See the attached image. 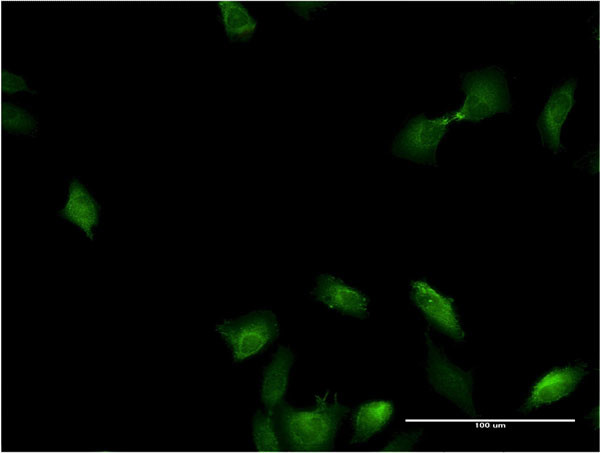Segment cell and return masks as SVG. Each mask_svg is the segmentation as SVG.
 Segmentation results:
<instances>
[{"mask_svg": "<svg viewBox=\"0 0 600 453\" xmlns=\"http://www.w3.org/2000/svg\"><path fill=\"white\" fill-rule=\"evenodd\" d=\"M315 399L317 404L312 410H297L283 402L278 407L281 433L289 450L332 449L339 424L349 409L337 399L329 402L327 395H316Z\"/></svg>", "mask_w": 600, "mask_h": 453, "instance_id": "obj_1", "label": "cell"}, {"mask_svg": "<svg viewBox=\"0 0 600 453\" xmlns=\"http://www.w3.org/2000/svg\"><path fill=\"white\" fill-rule=\"evenodd\" d=\"M465 100L450 114L452 121L479 122L499 113H508L511 100L505 73L497 66L471 71L462 79Z\"/></svg>", "mask_w": 600, "mask_h": 453, "instance_id": "obj_2", "label": "cell"}, {"mask_svg": "<svg viewBox=\"0 0 600 453\" xmlns=\"http://www.w3.org/2000/svg\"><path fill=\"white\" fill-rule=\"evenodd\" d=\"M216 331L230 347L234 361L240 362L261 352L277 337L279 327L276 316L262 310L219 323Z\"/></svg>", "mask_w": 600, "mask_h": 453, "instance_id": "obj_3", "label": "cell"}, {"mask_svg": "<svg viewBox=\"0 0 600 453\" xmlns=\"http://www.w3.org/2000/svg\"><path fill=\"white\" fill-rule=\"evenodd\" d=\"M450 123V115L431 119L422 114L410 119L395 137L392 153L418 164L436 165V151Z\"/></svg>", "mask_w": 600, "mask_h": 453, "instance_id": "obj_4", "label": "cell"}, {"mask_svg": "<svg viewBox=\"0 0 600 453\" xmlns=\"http://www.w3.org/2000/svg\"><path fill=\"white\" fill-rule=\"evenodd\" d=\"M426 343L428 347L427 373L431 386L470 417H476L472 398V374L451 363L427 334Z\"/></svg>", "mask_w": 600, "mask_h": 453, "instance_id": "obj_5", "label": "cell"}, {"mask_svg": "<svg viewBox=\"0 0 600 453\" xmlns=\"http://www.w3.org/2000/svg\"><path fill=\"white\" fill-rule=\"evenodd\" d=\"M410 297L416 307L440 331L454 340L464 339L465 333L451 298L422 280L411 283Z\"/></svg>", "mask_w": 600, "mask_h": 453, "instance_id": "obj_6", "label": "cell"}, {"mask_svg": "<svg viewBox=\"0 0 600 453\" xmlns=\"http://www.w3.org/2000/svg\"><path fill=\"white\" fill-rule=\"evenodd\" d=\"M576 88L577 81L573 78L555 88L538 117L537 128L541 142L554 153L564 149L561 143V132L574 106Z\"/></svg>", "mask_w": 600, "mask_h": 453, "instance_id": "obj_7", "label": "cell"}, {"mask_svg": "<svg viewBox=\"0 0 600 453\" xmlns=\"http://www.w3.org/2000/svg\"><path fill=\"white\" fill-rule=\"evenodd\" d=\"M587 372L584 365H570L551 370L535 383L521 411L526 413L568 396Z\"/></svg>", "mask_w": 600, "mask_h": 453, "instance_id": "obj_8", "label": "cell"}, {"mask_svg": "<svg viewBox=\"0 0 600 453\" xmlns=\"http://www.w3.org/2000/svg\"><path fill=\"white\" fill-rule=\"evenodd\" d=\"M312 294L328 308L345 315L365 318L369 314L366 295L333 275H319Z\"/></svg>", "mask_w": 600, "mask_h": 453, "instance_id": "obj_9", "label": "cell"}, {"mask_svg": "<svg viewBox=\"0 0 600 453\" xmlns=\"http://www.w3.org/2000/svg\"><path fill=\"white\" fill-rule=\"evenodd\" d=\"M293 353L287 347L280 346L263 372L261 382V400L269 414L274 415L283 402L289 382Z\"/></svg>", "mask_w": 600, "mask_h": 453, "instance_id": "obj_10", "label": "cell"}, {"mask_svg": "<svg viewBox=\"0 0 600 453\" xmlns=\"http://www.w3.org/2000/svg\"><path fill=\"white\" fill-rule=\"evenodd\" d=\"M59 215L93 239L94 228L99 223L100 206L86 187L77 179H73L68 187L67 200Z\"/></svg>", "mask_w": 600, "mask_h": 453, "instance_id": "obj_11", "label": "cell"}, {"mask_svg": "<svg viewBox=\"0 0 600 453\" xmlns=\"http://www.w3.org/2000/svg\"><path fill=\"white\" fill-rule=\"evenodd\" d=\"M393 404L385 400H375L360 405L352 417V444H359L379 432L391 419Z\"/></svg>", "mask_w": 600, "mask_h": 453, "instance_id": "obj_12", "label": "cell"}, {"mask_svg": "<svg viewBox=\"0 0 600 453\" xmlns=\"http://www.w3.org/2000/svg\"><path fill=\"white\" fill-rule=\"evenodd\" d=\"M220 20L230 41H247L255 33L258 21L237 1H219Z\"/></svg>", "mask_w": 600, "mask_h": 453, "instance_id": "obj_13", "label": "cell"}, {"mask_svg": "<svg viewBox=\"0 0 600 453\" xmlns=\"http://www.w3.org/2000/svg\"><path fill=\"white\" fill-rule=\"evenodd\" d=\"M255 448L260 452H278L282 449L273 415L256 413L252 423Z\"/></svg>", "mask_w": 600, "mask_h": 453, "instance_id": "obj_14", "label": "cell"}, {"mask_svg": "<svg viewBox=\"0 0 600 453\" xmlns=\"http://www.w3.org/2000/svg\"><path fill=\"white\" fill-rule=\"evenodd\" d=\"M2 127L14 134H32L37 130L36 119L25 109L9 102H3L1 108Z\"/></svg>", "mask_w": 600, "mask_h": 453, "instance_id": "obj_15", "label": "cell"}, {"mask_svg": "<svg viewBox=\"0 0 600 453\" xmlns=\"http://www.w3.org/2000/svg\"><path fill=\"white\" fill-rule=\"evenodd\" d=\"M1 90L4 94L10 95L19 92L35 93L28 87L26 80L21 75L6 69H3L1 73Z\"/></svg>", "mask_w": 600, "mask_h": 453, "instance_id": "obj_16", "label": "cell"}, {"mask_svg": "<svg viewBox=\"0 0 600 453\" xmlns=\"http://www.w3.org/2000/svg\"><path fill=\"white\" fill-rule=\"evenodd\" d=\"M422 431L403 433L395 437L383 451H409L418 442Z\"/></svg>", "mask_w": 600, "mask_h": 453, "instance_id": "obj_17", "label": "cell"}, {"mask_svg": "<svg viewBox=\"0 0 600 453\" xmlns=\"http://www.w3.org/2000/svg\"><path fill=\"white\" fill-rule=\"evenodd\" d=\"M326 2H290L288 6H290L295 13H297L300 17L308 20L310 18V14L315 11L324 8L327 6Z\"/></svg>", "mask_w": 600, "mask_h": 453, "instance_id": "obj_18", "label": "cell"}]
</instances>
